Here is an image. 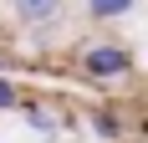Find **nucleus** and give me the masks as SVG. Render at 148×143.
Returning <instances> with one entry per match:
<instances>
[{"label": "nucleus", "instance_id": "nucleus-1", "mask_svg": "<svg viewBox=\"0 0 148 143\" xmlns=\"http://www.w3.org/2000/svg\"><path fill=\"white\" fill-rule=\"evenodd\" d=\"M77 67L92 82H133L138 77V56L128 41H82L77 46Z\"/></svg>", "mask_w": 148, "mask_h": 143}, {"label": "nucleus", "instance_id": "nucleus-2", "mask_svg": "<svg viewBox=\"0 0 148 143\" xmlns=\"http://www.w3.org/2000/svg\"><path fill=\"white\" fill-rule=\"evenodd\" d=\"M15 113L26 118V128L41 133V138H56V133L72 128V113H66L61 102H46V97H21V102H15Z\"/></svg>", "mask_w": 148, "mask_h": 143}, {"label": "nucleus", "instance_id": "nucleus-3", "mask_svg": "<svg viewBox=\"0 0 148 143\" xmlns=\"http://www.w3.org/2000/svg\"><path fill=\"white\" fill-rule=\"evenodd\" d=\"M15 5V21H21V26H56L61 21V0H10Z\"/></svg>", "mask_w": 148, "mask_h": 143}, {"label": "nucleus", "instance_id": "nucleus-4", "mask_svg": "<svg viewBox=\"0 0 148 143\" xmlns=\"http://www.w3.org/2000/svg\"><path fill=\"white\" fill-rule=\"evenodd\" d=\"M92 133L107 143H118L123 133H128V118H123V107H92Z\"/></svg>", "mask_w": 148, "mask_h": 143}, {"label": "nucleus", "instance_id": "nucleus-5", "mask_svg": "<svg viewBox=\"0 0 148 143\" xmlns=\"http://www.w3.org/2000/svg\"><path fill=\"white\" fill-rule=\"evenodd\" d=\"M133 5H138V0H87V15H92V21H123Z\"/></svg>", "mask_w": 148, "mask_h": 143}, {"label": "nucleus", "instance_id": "nucleus-6", "mask_svg": "<svg viewBox=\"0 0 148 143\" xmlns=\"http://www.w3.org/2000/svg\"><path fill=\"white\" fill-rule=\"evenodd\" d=\"M21 97H26V92H21V87L0 72V113H15V102H21Z\"/></svg>", "mask_w": 148, "mask_h": 143}, {"label": "nucleus", "instance_id": "nucleus-7", "mask_svg": "<svg viewBox=\"0 0 148 143\" xmlns=\"http://www.w3.org/2000/svg\"><path fill=\"white\" fill-rule=\"evenodd\" d=\"M0 67H5V56H0Z\"/></svg>", "mask_w": 148, "mask_h": 143}]
</instances>
